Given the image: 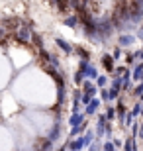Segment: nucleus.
Segmentation results:
<instances>
[{"label":"nucleus","mask_w":143,"mask_h":151,"mask_svg":"<svg viewBox=\"0 0 143 151\" xmlns=\"http://www.w3.org/2000/svg\"><path fill=\"white\" fill-rule=\"evenodd\" d=\"M132 43H133V37H132V35H121L120 45H132Z\"/></svg>","instance_id":"nucleus-1"},{"label":"nucleus","mask_w":143,"mask_h":151,"mask_svg":"<svg viewBox=\"0 0 143 151\" xmlns=\"http://www.w3.org/2000/svg\"><path fill=\"white\" fill-rule=\"evenodd\" d=\"M57 43H59V45H61V47H63V49H65V51H67V53H69V51H71V47H69V45H67V43H65V41H63V39H57Z\"/></svg>","instance_id":"nucleus-2"},{"label":"nucleus","mask_w":143,"mask_h":151,"mask_svg":"<svg viewBox=\"0 0 143 151\" xmlns=\"http://www.w3.org/2000/svg\"><path fill=\"white\" fill-rule=\"evenodd\" d=\"M65 24H67V26H71V28H73V26L77 24V18H69V20H65Z\"/></svg>","instance_id":"nucleus-3"},{"label":"nucleus","mask_w":143,"mask_h":151,"mask_svg":"<svg viewBox=\"0 0 143 151\" xmlns=\"http://www.w3.org/2000/svg\"><path fill=\"white\" fill-rule=\"evenodd\" d=\"M104 65L112 71V59H110V57H104Z\"/></svg>","instance_id":"nucleus-4"},{"label":"nucleus","mask_w":143,"mask_h":151,"mask_svg":"<svg viewBox=\"0 0 143 151\" xmlns=\"http://www.w3.org/2000/svg\"><path fill=\"white\" fill-rule=\"evenodd\" d=\"M137 2H139V6H141V8H143V0H137Z\"/></svg>","instance_id":"nucleus-5"}]
</instances>
